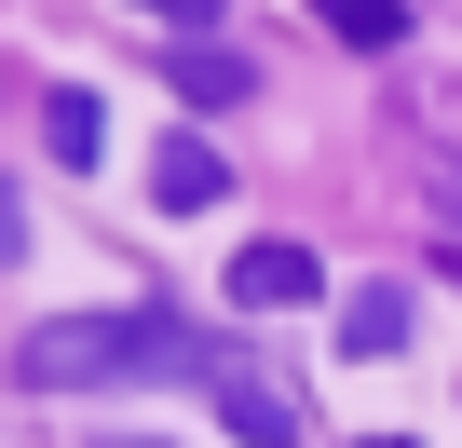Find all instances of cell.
I'll list each match as a JSON object with an SVG mask.
<instances>
[{"mask_svg":"<svg viewBox=\"0 0 462 448\" xmlns=\"http://www.w3.org/2000/svg\"><path fill=\"white\" fill-rule=\"evenodd\" d=\"M394 340H408V286H394V272H367V286L340 299V353H354V367H381Z\"/></svg>","mask_w":462,"mask_h":448,"instance_id":"obj_6","label":"cell"},{"mask_svg":"<svg viewBox=\"0 0 462 448\" xmlns=\"http://www.w3.org/2000/svg\"><path fill=\"white\" fill-rule=\"evenodd\" d=\"M204 326H177L163 299H123V313H55L14 340V380L28 394H96V380H204Z\"/></svg>","mask_w":462,"mask_h":448,"instance_id":"obj_1","label":"cell"},{"mask_svg":"<svg viewBox=\"0 0 462 448\" xmlns=\"http://www.w3.org/2000/svg\"><path fill=\"white\" fill-rule=\"evenodd\" d=\"M354 448H408V434H354Z\"/></svg>","mask_w":462,"mask_h":448,"instance_id":"obj_13","label":"cell"},{"mask_svg":"<svg viewBox=\"0 0 462 448\" xmlns=\"http://www.w3.org/2000/svg\"><path fill=\"white\" fill-rule=\"evenodd\" d=\"M217 190H231V163H217V136H163V150H150V204H163V217H204Z\"/></svg>","mask_w":462,"mask_h":448,"instance_id":"obj_4","label":"cell"},{"mask_svg":"<svg viewBox=\"0 0 462 448\" xmlns=\"http://www.w3.org/2000/svg\"><path fill=\"white\" fill-rule=\"evenodd\" d=\"M42 150L96 177V150H109V109H96V82H55V96H42Z\"/></svg>","mask_w":462,"mask_h":448,"instance_id":"obj_7","label":"cell"},{"mask_svg":"<svg viewBox=\"0 0 462 448\" xmlns=\"http://www.w3.org/2000/svg\"><path fill=\"white\" fill-rule=\"evenodd\" d=\"M313 14H327L340 41H367V55H394V41H408V0H313Z\"/></svg>","mask_w":462,"mask_h":448,"instance_id":"obj_8","label":"cell"},{"mask_svg":"<svg viewBox=\"0 0 462 448\" xmlns=\"http://www.w3.org/2000/svg\"><path fill=\"white\" fill-rule=\"evenodd\" d=\"M136 14H163V28H190V41H217V0H136Z\"/></svg>","mask_w":462,"mask_h":448,"instance_id":"obj_9","label":"cell"},{"mask_svg":"<svg viewBox=\"0 0 462 448\" xmlns=\"http://www.w3.org/2000/svg\"><path fill=\"white\" fill-rule=\"evenodd\" d=\"M96 448H163V434H96Z\"/></svg>","mask_w":462,"mask_h":448,"instance_id":"obj_12","label":"cell"},{"mask_svg":"<svg viewBox=\"0 0 462 448\" xmlns=\"http://www.w3.org/2000/svg\"><path fill=\"white\" fill-rule=\"evenodd\" d=\"M204 407H217L231 434H245V448H300V394H286L259 353H231V340L204 353Z\"/></svg>","mask_w":462,"mask_h":448,"instance_id":"obj_2","label":"cell"},{"mask_svg":"<svg viewBox=\"0 0 462 448\" xmlns=\"http://www.w3.org/2000/svg\"><path fill=\"white\" fill-rule=\"evenodd\" d=\"M231 299H245V313H300V299H327V259L286 245V232H259L245 259H231Z\"/></svg>","mask_w":462,"mask_h":448,"instance_id":"obj_3","label":"cell"},{"mask_svg":"<svg viewBox=\"0 0 462 448\" xmlns=\"http://www.w3.org/2000/svg\"><path fill=\"white\" fill-rule=\"evenodd\" d=\"M28 259V204H14V177H0V272Z\"/></svg>","mask_w":462,"mask_h":448,"instance_id":"obj_10","label":"cell"},{"mask_svg":"<svg viewBox=\"0 0 462 448\" xmlns=\"http://www.w3.org/2000/svg\"><path fill=\"white\" fill-rule=\"evenodd\" d=\"M435 204H448V217H462V150H448V163H435Z\"/></svg>","mask_w":462,"mask_h":448,"instance_id":"obj_11","label":"cell"},{"mask_svg":"<svg viewBox=\"0 0 462 448\" xmlns=\"http://www.w3.org/2000/svg\"><path fill=\"white\" fill-rule=\"evenodd\" d=\"M163 82H177L190 109H245V96H259V69L231 55V41H177V55H163Z\"/></svg>","mask_w":462,"mask_h":448,"instance_id":"obj_5","label":"cell"}]
</instances>
